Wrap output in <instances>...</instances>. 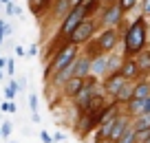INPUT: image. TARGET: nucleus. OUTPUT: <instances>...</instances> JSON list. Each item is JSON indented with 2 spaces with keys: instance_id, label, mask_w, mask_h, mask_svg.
<instances>
[{
  "instance_id": "20e7f679",
  "label": "nucleus",
  "mask_w": 150,
  "mask_h": 143,
  "mask_svg": "<svg viewBox=\"0 0 150 143\" xmlns=\"http://www.w3.org/2000/svg\"><path fill=\"white\" fill-rule=\"evenodd\" d=\"M93 33H95V22L93 20H88V18H84L77 27L73 29V31L69 33V42H75V44H84V42H88L91 37H93Z\"/></svg>"
},
{
  "instance_id": "423d86ee",
  "label": "nucleus",
  "mask_w": 150,
  "mask_h": 143,
  "mask_svg": "<svg viewBox=\"0 0 150 143\" xmlns=\"http://www.w3.org/2000/svg\"><path fill=\"white\" fill-rule=\"evenodd\" d=\"M95 86H97V84H95V75L93 77H86V82H84V86L80 88V92H77V95H75V106L77 108H84L86 104L91 101V99H93V95H95Z\"/></svg>"
},
{
  "instance_id": "aec40b11",
  "label": "nucleus",
  "mask_w": 150,
  "mask_h": 143,
  "mask_svg": "<svg viewBox=\"0 0 150 143\" xmlns=\"http://www.w3.org/2000/svg\"><path fill=\"white\" fill-rule=\"evenodd\" d=\"M69 11H71V2H69V0H60L57 7H55V13L57 15H66Z\"/></svg>"
},
{
  "instance_id": "393cba45",
  "label": "nucleus",
  "mask_w": 150,
  "mask_h": 143,
  "mask_svg": "<svg viewBox=\"0 0 150 143\" xmlns=\"http://www.w3.org/2000/svg\"><path fill=\"white\" fill-rule=\"evenodd\" d=\"M135 2H137V0H119V7H122V9L126 11V9H130V7L135 5Z\"/></svg>"
},
{
  "instance_id": "c85d7f7f",
  "label": "nucleus",
  "mask_w": 150,
  "mask_h": 143,
  "mask_svg": "<svg viewBox=\"0 0 150 143\" xmlns=\"http://www.w3.org/2000/svg\"><path fill=\"white\" fill-rule=\"evenodd\" d=\"M144 13L150 15V0H144Z\"/></svg>"
},
{
  "instance_id": "e433bc0d",
  "label": "nucleus",
  "mask_w": 150,
  "mask_h": 143,
  "mask_svg": "<svg viewBox=\"0 0 150 143\" xmlns=\"http://www.w3.org/2000/svg\"><path fill=\"white\" fill-rule=\"evenodd\" d=\"M108 2H115V0H108Z\"/></svg>"
},
{
  "instance_id": "f704fd0d",
  "label": "nucleus",
  "mask_w": 150,
  "mask_h": 143,
  "mask_svg": "<svg viewBox=\"0 0 150 143\" xmlns=\"http://www.w3.org/2000/svg\"><path fill=\"white\" fill-rule=\"evenodd\" d=\"M0 2H5V5H7V2H9V0H0Z\"/></svg>"
},
{
  "instance_id": "72a5a7b5",
  "label": "nucleus",
  "mask_w": 150,
  "mask_h": 143,
  "mask_svg": "<svg viewBox=\"0 0 150 143\" xmlns=\"http://www.w3.org/2000/svg\"><path fill=\"white\" fill-rule=\"evenodd\" d=\"M0 82H2V68H0Z\"/></svg>"
},
{
  "instance_id": "39448f33",
  "label": "nucleus",
  "mask_w": 150,
  "mask_h": 143,
  "mask_svg": "<svg viewBox=\"0 0 150 143\" xmlns=\"http://www.w3.org/2000/svg\"><path fill=\"white\" fill-rule=\"evenodd\" d=\"M86 18V11H84V5H77V7H71V11L64 15V22L60 27V35H69L82 20Z\"/></svg>"
},
{
  "instance_id": "a878e982",
  "label": "nucleus",
  "mask_w": 150,
  "mask_h": 143,
  "mask_svg": "<svg viewBox=\"0 0 150 143\" xmlns=\"http://www.w3.org/2000/svg\"><path fill=\"white\" fill-rule=\"evenodd\" d=\"M5 97H7V99H13V97H16V88H13V86H7V88H5Z\"/></svg>"
},
{
  "instance_id": "4be33fe9",
  "label": "nucleus",
  "mask_w": 150,
  "mask_h": 143,
  "mask_svg": "<svg viewBox=\"0 0 150 143\" xmlns=\"http://www.w3.org/2000/svg\"><path fill=\"white\" fill-rule=\"evenodd\" d=\"M0 110H2V112H16V106L11 101H5L2 106H0Z\"/></svg>"
},
{
  "instance_id": "f03ea898",
  "label": "nucleus",
  "mask_w": 150,
  "mask_h": 143,
  "mask_svg": "<svg viewBox=\"0 0 150 143\" xmlns=\"http://www.w3.org/2000/svg\"><path fill=\"white\" fill-rule=\"evenodd\" d=\"M75 57H77V44H75V42H66L62 49H57V53H55V57H53V62L49 64L47 73L53 75V73H57V70L66 68Z\"/></svg>"
},
{
  "instance_id": "1a4fd4ad",
  "label": "nucleus",
  "mask_w": 150,
  "mask_h": 143,
  "mask_svg": "<svg viewBox=\"0 0 150 143\" xmlns=\"http://www.w3.org/2000/svg\"><path fill=\"white\" fill-rule=\"evenodd\" d=\"M122 15H124V9H122V7L110 5L106 11H104L102 22L106 24V27H117V24H119V20H122Z\"/></svg>"
},
{
  "instance_id": "7c9ffc66",
  "label": "nucleus",
  "mask_w": 150,
  "mask_h": 143,
  "mask_svg": "<svg viewBox=\"0 0 150 143\" xmlns=\"http://www.w3.org/2000/svg\"><path fill=\"white\" fill-rule=\"evenodd\" d=\"M71 7H77V5H84V0H69Z\"/></svg>"
},
{
  "instance_id": "473e14b6",
  "label": "nucleus",
  "mask_w": 150,
  "mask_h": 143,
  "mask_svg": "<svg viewBox=\"0 0 150 143\" xmlns=\"http://www.w3.org/2000/svg\"><path fill=\"white\" fill-rule=\"evenodd\" d=\"M16 55H24V49H22V46H16Z\"/></svg>"
},
{
  "instance_id": "a211bd4d",
  "label": "nucleus",
  "mask_w": 150,
  "mask_h": 143,
  "mask_svg": "<svg viewBox=\"0 0 150 143\" xmlns=\"http://www.w3.org/2000/svg\"><path fill=\"white\" fill-rule=\"evenodd\" d=\"M148 128H150V112H146V115H137L135 123H132V130H148Z\"/></svg>"
},
{
  "instance_id": "f3484780",
  "label": "nucleus",
  "mask_w": 150,
  "mask_h": 143,
  "mask_svg": "<svg viewBox=\"0 0 150 143\" xmlns=\"http://www.w3.org/2000/svg\"><path fill=\"white\" fill-rule=\"evenodd\" d=\"M139 60H137V66H139V73H150V51H141Z\"/></svg>"
},
{
  "instance_id": "dca6fc26",
  "label": "nucleus",
  "mask_w": 150,
  "mask_h": 143,
  "mask_svg": "<svg viewBox=\"0 0 150 143\" xmlns=\"http://www.w3.org/2000/svg\"><path fill=\"white\" fill-rule=\"evenodd\" d=\"M150 95V82H139L132 88V99H144Z\"/></svg>"
},
{
  "instance_id": "412c9836",
  "label": "nucleus",
  "mask_w": 150,
  "mask_h": 143,
  "mask_svg": "<svg viewBox=\"0 0 150 143\" xmlns=\"http://www.w3.org/2000/svg\"><path fill=\"white\" fill-rule=\"evenodd\" d=\"M137 132V143H150V128L148 130H135Z\"/></svg>"
},
{
  "instance_id": "f257e3e1",
  "label": "nucleus",
  "mask_w": 150,
  "mask_h": 143,
  "mask_svg": "<svg viewBox=\"0 0 150 143\" xmlns=\"http://www.w3.org/2000/svg\"><path fill=\"white\" fill-rule=\"evenodd\" d=\"M146 40H148V24H146L144 15H139V18L132 20V24L128 27L126 35H124V51H126V57L139 55V53L146 49Z\"/></svg>"
},
{
  "instance_id": "6ab92c4d",
  "label": "nucleus",
  "mask_w": 150,
  "mask_h": 143,
  "mask_svg": "<svg viewBox=\"0 0 150 143\" xmlns=\"http://www.w3.org/2000/svg\"><path fill=\"white\" fill-rule=\"evenodd\" d=\"M115 143H137V132H135L132 128H128V130H126V132H124Z\"/></svg>"
},
{
  "instance_id": "9b49d317",
  "label": "nucleus",
  "mask_w": 150,
  "mask_h": 143,
  "mask_svg": "<svg viewBox=\"0 0 150 143\" xmlns=\"http://www.w3.org/2000/svg\"><path fill=\"white\" fill-rule=\"evenodd\" d=\"M91 73H93L95 77H102V75L108 73V55L106 53L95 55L93 60H91Z\"/></svg>"
},
{
  "instance_id": "c9c22d12",
  "label": "nucleus",
  "mask_w": 150,
  "mask_h": 143,
  "mask_svg": "<svg viewBox=\"0 0 150 143\" xmlns=\"http://www.w3.org/2000/svg\"><path fill=\"white\" fill-rule=\"evenodd\" d=\"M0 137H2V130H0Z\"/></svg>"
},
{
  "instance_id": "2eb2a0df",
  "label": "nucleus",
  "mask_w": 150,
  "mask_h": 143,
  "mask_svg": "<svg viewBox=\"0 0 150 143\" xmlns=\"http://www.w3.org/2000/svg\"><path fill=\"white\" fill-rule=\"evenodd\" d=\"M132 88H135V86L126 79V84H124V86L117 90V95H115V101H117V104H128L132 99Z\"/></svg>"
},
{
  "instance_id": "6e6552de",
  "label": "nucleus",
  "mask_w": 150,
  "mask_h": 143,
  "mask_svg": "<svg viewBox=\"0 0 150 143\" xmlns=\"http://www.w3.org/2000/svg\"><path fill=\"white\" fill-rule=\"evenodd\" d=\"M124 84H126V77H124V75L117 70V73H112V75H108V77H106L104 88H106L108 95H112V97H115V95H117V90L124 86Z\"/></svg>"
},
{
  "instance_id": "4468645a",
  "label": "nucleus",
  "mask_w": 150,
  "mask_h": 143,
  "mask_svg": "<svg viewBox=\"0 0 150 143\" xmlns=\"http://www.w3.org/2000/svg\"><path fill=\"white\" fill-rule=\"evenodd\" d=\"M119 73L124 75L126 79H132L139 75V66H137V60H132V57H128L126 62L122 64V68H119Z\"/></svg>"
},
{
  "instance_id": "f8f14e48",
  "label": "nucleus",
  "mask_w": 150,
  "mask_h": 143,
  "mask_svg": "<svg viewBox=\"0 0 150 143\" xmlns=\"http://www.w3.org/2000/svg\"><path fill=\"white\" fill-rule=\"evenodd\" d=\"M128 106V112L130 115H146V112H150V95L144 99H130V101L126 104Z\"/></svg>"
},
{
  "instance_id": "7ed1b4c3",
  "label": "nucleus",
  "mask_w": 150,
  "mask_h": 143,
  "mask_svg": "<svg viewBox=\"0 0 150 143\" xmlns=\"http://www.w3.org/2000/svg\"><path fill=\"white\" fill-rule=\"evenodd\" d=\"M115 44H117V31H115V27H108L106 31H102L99 37L88 46V53H86V55L95 57V55H102V53H108V51H112Z\"/></svg>"
},
{
  "instance_id": "2f4dec72",
  "label": "nucleus",
  "mask_w": 150,
  "mask_h": 143,
  "mask_svg": "<svg viewBox=\"0 0 150 143\" xmlns=\"http://www.w3.org/2000/svg\"><path fill=\"white\" fill-rule=\"evenodd\" d=\"M35 53H38V44H33L31 49H29V55H35Z\"/></svg>"
},
{
  "instance_id": "5701e85b",
  "label": "nucleus",
  "mask_w": 150,
  "mask_h": 143,
  "mask_svg": "<svg viewBox=\"0 0 150 143\" xmlns=\"http://www.w3.org/2000/svg\"><path fill=\"white\" fill-rule=\"evenodd\" d=\"M29 106H31V112H38V95L29 97Z\"/></svg>"
},
{
  "instance_id": "c756f323",
  "label": "nucleus",
  "mask_w": 150,
  "mask_h": 143,
  "mask_svg": "<svg viewBox=\"0 0 150 143\" xmlns=\"http://www.w3.org/2000/svg\"><path fill=\"white\" fill-rule=\"evenodd\" d=\"M53 141H64V134H62V132H55V137H53Z\"/></svg>"
},
{
  "instance_id": "bb28decb",
  "label": "nucleus",
  "mask_w": 150,
  "mask_h": 143,
  "mask_svg": "<svg viewBox=\"0 0 150 143\" xmlns=\"http://www.w3.org/2000/svg\"><path fill=\"white\" fill-rule=\"evenodd\" d=\"M5 20H0V44H2V35H5Z\"/></svg>"
},
{
  "instance_id": "ddd939ff",
  "label": "nucleus",
  "mask_w": 150,
  "mask_h": 143,
  "mask_svg": "<svg viewBox=\"0 0 150 143\" xmlns=\"http://www.w3.org/2000/svg\"><path fill=\"white\" fill-rule=\"evenodd\" d=\"M84 82H86V77H75V75H73L71 79H66V82L62 84V86H64V95L73 99L75 95L80 92V88L84 86Z\"/></svg>"
},
{
  "instance_id": "cd10ccee",
  "label": "nucleus",
  "mask_w": 150,
  "mask_h": 143,
  "mask_svg": "<svg viewBox=\"0 0 150 143\" xmlns=\"http://www.w3.org/2000/svg\"><path fill=\"white\" fill-rule=\"evenodd\" d=\"M40 137H42V141H44V143H51V141H53V137H49L47 132H40Z\"/></svg>"
},
{
  "instance_id": "9d476101",
  "label": "nucleus",
  "mask_w": 150,
  "mask_h": 143,
  "mask_svg": "<svg viewBox=\"0 0 150 143\" xmlns=\"http://www.w3.org/2000/svg\"><path fill=\"white\" fill-rule=\"evenodd\" d=\"M91 73V57L88 55H77L73 60V75L75 77H88Z\"/></svg>"
},
{
  "instance_id": "0eeeda50",
  "label": "nucleus",
  "mask_w": 150,
  "mask_h": 143,
  "mask_svg": "<svg viewBox=\"0 0 150 143\" xmlns=\"http://www.w3.org/2000/svg\"><path fill=\"white\" fill-rule=\"evenodd\" d=\"M128 128H130V121H128V117L119 112V115L115 117V121H112V128H110V132H108V139H106V141H108V143H115Z\"/></svg>"
},
{
  "instance_id": "b1692460",
  "label": "nucleus",
  "mask_w": 150,
  "mask_h": 143,
  "mask_svg": "<svg viewBox=\"0 0 150 143\" xmlns=\"http://www.w3.org/2000/svg\"><path fill=\"white\" fill-rule=\"evenodd\" d=\"M0 130H2V137H9V134H11V123H9V121H5V123H2V128H0Z\"/></svg>"
}]
</instances>
